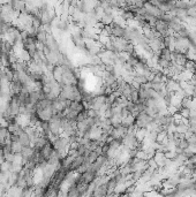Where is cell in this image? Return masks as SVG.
<instances>
[{"label": "cell", "instance_id": "2", "mask_svg": "<svg viewBox=\"0 0 196 197\" xmlns=\"http://www.w3.org/2000/svg\"><path fill=\"white\" fill-rule=\"evenodd\" d=\"M111 30H112V36L115 37V38H121L123 39L125 38V35H126V31H127V27H121L112 22L111 23Z\"/></svg>", "mask_w": 196, "mask_h": 197}, {"label": "cell", "instance_id": "16", "mask_svg": "<svg viewBox=\"0 0 196 197\" xmlns=\"http://www.w3.org/2000/svg\"><path fill=\"white\" fill-rule=\"evenodd\" d=\"M131 114H129V111L127 109V107H122L121 109V112H120V117L121 119H126L127 117H129Z\"/></svg>", "mask_w": 196, "mask_h": 197}, {"label": "cell", "instance_id": "8", "mask_svg": "<svg viewBox=\"0 0 196 197\" xmlns=\"http://www.w3.org/2000/svg\"><path fill=\"white\" fill-rule=\"evenodd\" d=\"M62 74H64L62 67L59 65L54 66V69H53V72H52V77L57 81L58 83H60L61 82V80H62Z\"/></svg>", "mask_w": 196, "mask_h": 197}, {"label": "cell", "instance_id": "11", "mask_svg": "<svg viewBox=\"0 0 196 197\" xmlns=\"http://www.w3.org/2000/svg\"><path fill=\"white\" fill-rule=\"evenodd\" d=\"M185 70L187 72H190L192 74H194L196 70V61H193V60H187L186 65H185Z\"/></svg>", "mask_w": 196, "mask_h": 197}, {"label": "cell", "instance_id": "12", "mask_svg": "<svg viewBox=\"0 0 196 197\" xmlns=\"http://www.w3.org/2000/svg\"><path fill=\"white\" fill-rule=\"evenodd\" d=\"M192 99L190 97H185L183 99H181V109H192Z\"/></svg>", "mask_w": 196, "mask_h": 197}, {"label": "cell", "instance_id": "4", "mask_svg": "<svg viewBox=\"0 0 196 197\" xmlns=\"http://www.w3.org/2000/svg\"><path fill=\"white\" fill-rule=\"evenodd\" d=\"M187 60H188V59H187V57H186V54L175 52V51H173V52H172V61L174 62V64H177L178 66L185 67V65H186Z\"/></svg>", "mask_w": 196, "mask_h": 197}, {"label": "cell", "instance_id": "6", "mask_svg": "<svg viewBox=\"0 0 196 197\" xmlns=\"http://www.w3.org/2000/svg\"><path fill=\"white\" fill-rule=\"evenodd\" d=\"M12 8L18 12V13H26L27 10V5L26 2H22V1H10L9 2Z\"/></svg>", "mask_w": 196, "mask_h": 197}, {"label": "cell", "instance_id": "9", "mask_svg": "<svg viewBox=\"0 0 196 197\" xmlns=\"http://www.w3.org/2000/svg\"><path fill=\"white\" fill-rule=\"evenodd\" d=\"M166 90L167 92H177L180 89V84L174 81V80H167V82H166Z\"/></svg>", "mask_w": 196, "mask_h": 197}, {"label": "cell", "instance_id": "3", "mask_svg": "<svg viewBox=\"0 0 196 197\" xmlns=\"http://www.w3.org/2000/svg\"><path fill=\"white\" fill-rule=\"evenodd\" d=\"M53 151H54V150H53V146H52V142L48 141V143L40 149V156H42V158H43L45 162H48V159H50L51 156H52Z\"/></svg>", "mask_w": 196, "mask_h": 197}, {"label": "cell", "instance_id": "13", "mask_svg": "<svg viewBox=\"0 0 196 197\" xmlns=\"http://www.w3.org/2000/svg\"><path fill=\"white\" fill-rule=\"evenodd\" d=\"M175 131L177 133H179V134H186V133H188L189 131V127H188L187 125H183V123H181V125H179V126H177L175 127Z\"/></svg>", "mask_w": 196, "mask_h": 197}, {"label": "cell", "instance_id": "5", "mask_svg": "<svg viewBox=\"0 0 196 197\" xmlns=\"http://www.w3.org/2000/svg\"><path fill=\"white\" fill-rule=\"evenodd\" d=\"M18 137H19V142H20V144H21L23 148L31 146V141H30V138H29V135L27 134L24 129L21 131V134H20Z\"/></svg>", "mask_w": 196, "mask_h": 197}, {"label": "cell", "instance_id": "17", "mask_svg": "<svg viewBox=\"0 0 196 197\" xmlns=\"http://www.w3.org/2000/svg\"><path fill=\"white\" fill-rule=\"evenodd\" d=\"M1 74H2V68L0 67V76H1Z\"/></svg>", "mask_w": 196, "mask_h": 197}, {"label": "cell", "instance_id": "10", "mask_svg": "<svg viewBox=\"0 0 196 197\" xmlns=\"http://www.w3.org/2000/svg\"><path fill=\"white\" fill-rule=\"evenodd\" d=\"M133 81L137 82L140 85H142V84H145V83H148V82H149L148 80H147V77H145L144 75L137 74V73H135V72H134V79H133Z\"/></svg>", "mask_w": 196, "mask_h": 197}, {"label": "cell", "instance_id": "7", "mask_svg": "<svg viewBox=\"0 0 196 197\" xmlns=\"http://www.w3.org/2000/svg\"><path fill=\"white\" fill-rule=\"evenodd\" d=\"M163 59V60H166V61L171 62L172 61V52H171L169 48H161V51H159V53H158V55L156 57V59Z\"/></svg>", "mask_w": 196, "mask_h": 197}, {"label": "cell", "instance_id": "15", "mask_svg": "<svg viewBox=\"0 0 196 197\" xmlns=\"http://www.w3.org/2000/svg\"><path fill=\"white\" fill-rule=\"evenodd\" d=\"M88 119V115H87V111H83L81 113L77 115V119H76V122H84L85 120Z\"/></svg>", "mask_w": 196, "mask_h": 197}, {"label": "cell", "instance_id": "1", "mask_svg": "<svg viewBox=\"0 0 196 197\" xmlns=\"http://www.w3.org/2000/svg\"><path fill=\"white\" fill-rule=\"evenodd\" d=\"M153 122V118L149 117L147 113L141 112L139 117L135 119V127L137 129H142V128H149L150 125Z\"/></svg>", "mask_w": 196, "mask_h": 197}, {"label": "cell", "instance_id": "14", "mask_svg": "<svg viewBox=\"0 0 196 197\" xmlns=\"http://www.w3.org/2000/svg\"><path fill=\"white\" fill-rule=\"evenodd\" d=\"M87 115H88V118H90V119H95L97 118V117H100L99 115V112L98 111H96V109H87Z\"/></svg>", "mask_w": 196, "mask_h": 197}]
</instances>
